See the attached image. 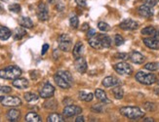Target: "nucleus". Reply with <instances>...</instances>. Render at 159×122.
I'll list each match as a JSON object with an SVG mask.
<instances>
[{"label": "nucleus", "mask_w": 159, "mask_h": 122, "mask_svg": "<svg viewBox=\"0 0 159 122\" xmlns=\"http://www.w3.org/2000/svg\"><path fill=\"white\" fill-rule=\"evenodd\" d=\"M114 57L116 59H119V60H127V59H129V55L126 53H117Z\"/></svg>", "instance_id": "a19ab883"}, {"label": "nucleus", "mask_w": 159, "mask_h": 122, "mask_svg": "<svg viewBox=\"0 0 159 122\" xmlns=\"http://www.w3.org/2000/svg\"><path fill=\"white\" fill-rule=\"evenodd\" d=\"M82 112V108L78 106H73V105H70L66 106L64 111H63V114L65 117H72L74 115H79Z\"/></svg>", "instance_id": "423d86ee"}, {"label": "nucleus", "mask_w": 159, "mask_h": 122, "mask_svg": "<svg viewBox=\"0 0 159 122\" xmlns=\"http://www.w3.org/2000/svg\"><path fill=\"white\" fill-rule=\"evenodd\" d=\"M119 28L124 30H135L139 28V23L134 21V20L126 19L122 23H120Z\"/></svg>", "instance_id": "9d476101"}, {"label": "nucleus", "mask_w": 159, "mask_h": 122, "mask_svg": "<svg viewBox=\"0 0 159 122\" xmlns=\"http://www.w3.org/2000/svg\"><path fill=\"white\" fill-rule=\"evenodd\" d=\"M20 25L25 29H32L33 28V23L31 21V19L29 17H20L19 20Z\"/></svg>", "instance_id": "5701e85b"}, {"label": "nucleus", "mask_w": 159, "mask_h": 122, "mask_svg": "<svg viewBox=\"0 0 159 122\" xmlns=\"http://www.w3.org/2000/svg\"><path fill=\"white\" fill-rule=\"evenodd\" d=\"M75 69L79 73H85L87 71V62L85 58H79L77 60H75Z\"/></svg>", "instance_id": "f8f14e48"}, {"label": "nucleus", "mask_w": 159, "mask_h": 122, "mask_svg": "<svg viewBox=\"0 0 159 122\" xmlns=\"http://www.w3.org/2000/svg\"><path fill=\"white\" fill-rule=\"evenodd\" d=\"M22 70L17 66H9L3 70H0V78L14 80L20 76Z\"/></svg>", "instance_id": "f03ea898"}, {"label": "nucleus", "mask_w": 159, "mask_h": 122, "mask_svg": "<svg viewBox=\"0 0 159 122\" xmlns=\"http://www.w3.org/2000/svg\"><path fill=\"white\" fill-rule=\"evenodd\" d=\"M54 93H55V87L50 83H46L40 89L39 96L43 99H49V98L53 97Z\"/></svg>", "instance_id": "6e6552de"}, {"label": "nucleus", "mask_w": 159, "mask_h": 122, "mask_svg": "<svg viewBox=\"0 0 159 122\" xmlns=\"http://www.w3.org/2000/svg\"><path fill=\"white\" fill-rule=\"evenodd\" d=\"M101 40H102V48H109L111 46V39L107 34H100Z\"/></svg>", "instance_id": "cd10ccee"}, {"label": "nucleus", "mask_w": 159, "mask_h": 122, "mask_svg": "<svg viewBox=\"0 0 159 122\" xmlns=\"http://www.w3.org/2000/svg\"><path fill=\"white\" fill-rule=\"evenodd\" d=\"M95 97L98 99L100 102L103 103V104H111V101H110L107 98L106 92L103 91V90H102V89H96V91H95Z\"/></svg>", "instance_id": "2eb2a0df"}, {"label": "nucleus", "mask_w": 159, "mask_h": 122, "mask_svg": "<svg viewBox=\"0 0 159 122\" xmlns=\"http://www.w3.org/2000/svg\"><path fill=\"white\" fill-rule=\"evenodd\" d=\"M143 107L147 111H153L156 110V105L154 103H150V102H148V103L143 104Z\"/></svg>", "instance_id": "e433bc0d"}, {"label": "nucleus", "mask_w": 159, "mask_h": 122, "mask_svg": "<svg viewBox=\"0 0 159 122\" xmlns=\"http://www.w3.org/2000/svg\"><path fill=\"white\" fill-rule=\"evenodd\" d=\"M43 106L45 107V108H47V110H56L57 108V102L55 101V100H49V101H47V102H45V103L43 104Z\"/></svg>", "instance_id": "473e14b6"}, {"label": "nucleus", "mask_w": 159, "mask_h": 122, "mask_svg": "<svg viewBox=\"0 0 159 122\" xmlns=\"http://www.w3.org/2000/svg\"><path fill=\"white\" fill-rule=\"evenodd\" d=\"M124 38L120 35V34H116L115 37H114V42H115V45L116 46H121L122 44H124Z\"/></svg>", "instance_id": "58836bf2"}, {"label": "nucleus", "mask_w": 159, "mask_h": 122, "mask_svg": "<svg viewBox=\"0 0 159 122\" xmlns=\"http://www.w3.org/2000/svg\"><path fill=\"white\" fill-rule=\"evenodd\" d=\"M25 35H26V30L25 29V28H23L22 25L16 28L15 30H14V32H13V37L15 40H20Z\"/></svg>", "instance_id": "412c9836"}, {"label": "nucleus", "mask_w": 159, "mask_h": 122, "mask_svg": "<svg viewBox=\"0 0 159 122\" xmlns=\"http://www.w3.org/2000/svg\"><path fill=\"white\" fill-rule=\"evenodd\" d=\"M3 99H4V97H0V103H1V102L3 101Z\"/></svg>", "instance_id": "864d4df0"}, {"label": "nucleus", "mask_w": 159, "mask_h": 122, "mask_svg": "<svg viewBox=\"0 0 159 122\" xmlns=\"http://www.w3.org/2000/svg\"><path fill=\"white\" fill-rule=\"evenodd\" d=\"M92 110H93V111H96V110H97V112H102V111H103L102 105H95V106L92 107Z\"/></svg>", "instance_id": "c03bdc74"}, {"label": "nucleus", "mask_w": 159, "mask_h": 122, "mask_svg": "<svg viewBox=\"0 0 159 122\" xmlns=\"http://www.w3.org/2000/svg\"><path fill=\"white\" fill-rule=\"evenodd\" d=\"M83 52H84V44L79 41L75 44V46L73 47V50H72V55H73L74 59L77 60V59L81 58Z\"/></svg>", "instance_id": "dca6fc26"}, {"label": "nucleus", "mask_w": 159, "mask_h": 122, "mask_svg": "<svg viewBox=\"0 0 159 122\" xmlns=\"http://www.w3.org/2000/svg\"><path fill=\"white\" fill-rule=\"evenodd\" d=\"M79 100L84 101V102H91L94 98V95L92 93H86L85 91H80L79 92Z\"/></svg>", "instance_id": "bb28decb"}, {"label": "nucleus", "mask_w": 159, "mask_h": 122, "mask_svg": "<svg viewBox=\"0 0 159 122\" xmlns=\"http://www.w3.org/2000/svg\"><path fill=\"white\" fill-rule=\"evenodd\" d=\"M98 28H99V29L102 30V31H108V30L110 29L109 25L107 24V23H105V22H100V23L98 24Z\"/></svg>", "instance_id": "4c0bfd02"}, {"label": "nucleus", "mask_w": 159, "mask_h": 122, "mask_svg": "<svg viewBox=\"0 0 159 122\" xmlns=\"http://www.w3.org/2000/svg\"><path fill=\"white\" fill-rule=\"evenodd\" d=\"M157 84H158V85H159V81H157Z\"/></svg>", "instance_id": "6e6d98bb"}, {"label": "nucleus", "mask_w": 159, "mask_h": 122, "mask_svg": "<svg viewBox=\"0 0 159 122\" xmlns=\"http://www.w3.org/2000/svg\"><path fill=\"white\" fill-rule=\"evenodd\" d=\"M48 122H65L66 119L63 115H61L59 113H51L49 116L47 117Z\"/></svg>", "instance_id": "393cba45"}, {"label": "nucleus", "mask_w": 159, "mask_h": 122, "mask_svg": "<svg viewBox=\"0 0 159 122\" xmlns=\"http://www.w3.org/2000/svg\"><path fill=\"white\" fill-rule=\"evenodd\" d=\"M11 35H12V32L8 28H6V26H3V25H0V39L7 40L8 38H10Z\"/></svg>", "instance_id": "b1692460"}, {"label": "nucleus", "mask_w": 159, "mask_h": 122, "mask_svg": "<svg viewBox=\"0 0 159 122\" xmlns=\"http://www.w3.org/2000/svg\"><path fill=\"white\" fill-rule=\"evenodd\" d=\"M2 106H22V100H20L19 97L16 96H11V97H4L3 101L1 102Z\"/></svg>", "instance_id": "1a4fd4ad"}, {"label": "nucleus", "mask_w": 159, "mask_h": 122, "mask_svg": "<svg viewBox=\"0 0 159 122\" xmlns=\"http://www.w3.org/2000/svg\"><path fill=\"white\" fill-rule=\"evenodd\" d=\"M8 9H9L11 12L18 14V13H20V10H22V7H20V5L18 4V3H13V4H10V5L8 6Z\"/></svg>", "instance_id": "f704fd0d"}, {"label": "nucleus", "mask_w": 159, "mask_h": 122, "mask_svg": "<svg viewBox=\"0 0 159 122\" xmlns=\"http://www.w3.org/2000/svg\"><path fill=\"white\" fill-rule=\"evenodd\" d=\"M112 94L114 95V97L117 100H120L124 96V90L122 89V87L117 85V86H114V88L112 89Z\"/></svg>", "instance_id": "c756f323"}, {"label": "nucleus", "mask_w": 159, "mask_h": 122, "mask_svg": "<svg viewBox=\"0 0 159 122\" xmlns=\"http://www.w3.org/2000/svg\"><path fill=\"white\" fill-rule=\"evenodd\" d=\"M70 26L72 29H77L78 25H79V20H78V17L77 16H72L70 19Z\"/></svg>", "instance_id": "c9c22d12"}, {"label": "nucleus", "mask_w": 159, "mask_h": 122, "mask_svg": "<svg viewBox=\"0 0 159 122\" xmlns=\"http://www.w3.org/2000/svg\"><path fill=\"white\" fill-rule=\"evenodd\" d=\"M156 31L157 30L155 29L154 26L149 25V26H146V28L142 29V34H143V35H148V36H153L155 34Z\"/></svg>", "instance_id": "7c9ffc66"}, {"label": "nucleus", "mask_w": 159, "mask_h": 122, "mask_svg": "<svg viewBox=\"0 0 159 122\" xmlns=\"http://www.w3.org/2000/svg\"><path fill=\"white\" fill-rule=\"evenodd\" d=\"M135 77H136V80L138 81V82L141 83V84H143V85H152L157 81L155 74L147 73L144 71H138L136 73Z\"/></svg>", "instance_id": "7ed1b4c3"}, {"label": "nucleus", "mask_w": 159, "mask_h": 122, "mask_svg": "<svg viewBox=\"0 0 159 122\" xmlns=\"http://www.w3.org/2000/svg\"><path fill=\"white\" fill-rule=\"evenodd\" d=\"M120 84V80L114 76H107L103 78L102 80V85L105 87H114Z\"/></svg>", "instance_id": "f3484780"}, {"label": "nucleus", "mask_w": 159, "mask_h": 122, "mask_svg": "<svg viewBox=\"0 0 159 122\" xmlns=\"http://www.w3.org/2000/svg\"><path fill=\"white\" fill-rule=\"evenodd\" d=\"M13 86L18 88V89H25V88L29 87V81L25 78H16L14 79V81L12 82Z\"/></svg>", "instance_id": "6ab92c4d"}, {"label": "nucleus", "mask_w": 159, "mask_h": 122, "mask_svg": "<svg viewBox=\"0 0 159 122\" xmlns=\"http://www.w3.org/2000/svg\"><path fill=\"white\" fill-rule=\"evenodd\" d=\"M48 49H49V45H48V44H44L43 47H42V51H41V54H42V55H44V54L47 52Z\"/></svg>", "instance_id": "49530a36"}, {"label": "nucleus", "mask_w": 159, "mask_h": 122, "mask_svg": "<svg viewBox=\"0 0 159 122\" xmlns=\"http://www.w3.org/2000/svg\"><path fill=\"white\" fill-rule=\"evenodd\" d=\"M88 29H89V25L88 24H84L83 25V26H82V31H88Z\"/></svg>", "instance_id": "8fccbe9b"}, {"label": "nucleus", "mask_w": 159, "mask_h": 122, "mask_svg": "<svg viewBox=\"0 0 159 122\" xmlns=\"http://www.w3.org/2000/svg\"><path fill=\"white\" fill-rule=\"evenodd\" d=\"M1 1H8V0H1Z\"/></svg>", "instance_id": "5fc2aeb1"}, {"label": "nucleus", "mask_w": 159, "mask_h": 122, "mask_svg": "<svg viewBox=\"0 0 159 122\" xmlns=\"http://www.w3.org/2000/svg\"><path fill=\"white\" fill-rule=\"evenodd\" d=\"M143 121H144V122H153L154 119H153V118H151V117H147V118H144V119H143Z\"/></svg>", "instance_id": "3c124183"}, {"label": "nucleus", "mask_w": 159, "mask_h": 122, "mask_svg": "<svg viewBox=\"0 0 159 122\" xmlns=\"http://www.w3.org/2000/svg\"><path fill=\"white\" fill-rule=\"evenodd\" d=\"M25 97V100L26 102H29V103H31V102H35L38 100V96L35 94V93H31V92H27L24 95Z\"/></svg>", "instance_id": "2f4dec72"}, {"label": "nucleus", "mask_w": 159, "mask_h": 122, "mask_svg": "<svg viewBox=\"0 0 159 122\" xmlns=\"http://www.w3.org/2000/svg\"><path fill=\"white\" fill-rule=\"evenodd\" d=\"M54 80H55V82H56V84L60 88H61V89H70V88L71 87V84L68 83L66 79H64L61 75H59L58 73H56L54 75Z\"/></svg>", "instance_id": "ddd939ff"}, {"label": "nucleus", "mask_w": 159, "mask_h": 122, "mask_svg": "<svg viewBox=\"0 0 159 122\" xmlns=\"http://www.w3.org/2000/svg\"><path fill=\"white\" fill-rule=\"evenodd\" d=\"M25 121H27V122H40V121H42V119H41V117L37 113L30 111L25 115Z\"/></svg>", "instance_id": "a878e982"}, {"label": "nucleus", "mask_w": 159, "mask_h": 122, "mask_svg": "<svg viewBox=\"0 0 159 122\" xmlns=\"http://www.w3.org/2000/svg\"><path fill=\"white\" fill-rule=\"evenodd\" d=\"M11 91H12V89H11V87H9V86H2V87H0V92H2V93L8 94Z\"/></svg>", "instance_id": "79ce46f5"}, {"label": "nucleus", "mask_w": 159, "mask_h": 122, "mask_svg": "<svg viewBox=\"0 0 159 122\" xmlns=\"http://www.w3.org/2000/svg\"><path fill=\"white\" fill-rule=\"evenodd\" d=\"M119 112L130 119H140L144 116V112L138 106H123L119 110Z\"/></svg>", "instance_id": "f257e3e1"}, {"label": "nucleus", "mask_w": 159, "mask_h": 122, "mask_svg": "<svg viewBox=\"0 0 159 122\" xmlns=\"http://www.w3.org/2000/svg\"><path fill=\"white\" fill-rule=\"evenodd\" d=\"M153 92H154V94H156V95H158V96H159V88H155Z\"/></svg>", "instance_id": "603ef678"}, {"label": "nucleus", "mask_w": 159, "mask_h": 122, "mask_svg": "<svg viewBox=\"0 0 159 122\" xmlns=\"http://www.w3.org/2000/svg\"><path fill=\"white\" fill-rule=\"evenodd\" d=\"M20 116V112L18 110H15V108H12L8 112H7V118L9 119V121H18V119Z\"/></svg>", "instance_id": "4be33fe9"}, {"label": "nucleus", "mask_w": 159, "mask_h": 122, "mask_svg": "<svg viewBox=\"0 0 159 122\" xmlns=\"http://www.w3.org/2000/svg\"><path fill=\"white\" fill-rule=\"evenodd\" d=\"M75 121H76V122H84L85 120H84V117L81 116V115H79L78 117H76V119H75Z\"/></svg>", "instance_id": "09e8293b"}, {"label": "nucleus", "mask_w": 159, "mask_h": 122, "mask_svg": "<svg viewBox=\"0 0 159 122\" xmlns=\"http://www.w3.org/2000/svg\"><path fill=\"white\" fill-rule=\"evenodd\" d=\"M143 43L147 47L153 50H157L159 48V41L154 37H148V38H143Z\"/></svg>", "instance_id": "a211bd4d"}, {"label": "nucleus", "mask_w": 159, "mask_h": 122, "mask_svg": "<svg viewBox=\"0 0 159 122\" xmlns=\"http://www.w3.org/2000/svg\"><path fill=\"white\" fill-rule=\"evenodd\" d=\"M89 44L91 47H93L94 49H102V40H101L100 34H96L92 38H90Z\"/></svg>", "instance_id": "aec40b11"}, {"label": "nucleus", "mask_w": 159, "mask_h": 122, "mask_svg": "<svg viewBox=\"0 0 159 122\" xmlns=\"http://www.w3.org/2000/svg\"><path fill=\"white\" fill-rule=\"evenodd\" d=\"M57 73L59 74V75H61V77H63L64 79H66L68 83H70L72 85V83H73V78H72L71 74L70 72L66 71V70H59Z\"/></svg>", "instance_id": "c85d7f7f"}, {"label": "nucleus", "mask_w": 159, "mask_h": 122, "mask_svg": "<svg viewBox=\"0 0 159 122\" xmlns=\"http://www.w3.org/2000/svg\"><path fill=\"white\" fill-rule=\"evenodd\" d=\"M113 69L117 73L121 74V75H131V74L133 73L132 66L125 62H121V63L114 65Z\"/></svg>", "instance_id": "39448f33"}, {"label": "nucleus", "mask_w": 159, "mask_h": 122, "mask_svg": "<svg viewBox=\"0 0 159 122\" xmlns=\"http://www.w3.org/2000/svg\"><path fill=\"white\" fill-rule=\"evenodd\" d=\"M138 13H139L140 16H142L143 18H150L153 16L152 9H151V7H148L147 5H142L141 7H139Z\"/></svg>", "instance_id": "4468645a"}, {"label": "nucleus", "mask_w": 159, "mask_h": 122, "mask_svg": "<svg viewBox=\"0 0 159 122\" xmlns=\"http://www.w3.org/2000/svg\"><path fill=\"white\" fill-rule=\"evenodd\" d=\"M143 5H147V6H148V7L152 8L156 5L157 0H143Z\"/></svg>", "instance_id": "ea45409f"}, {"label": "nucleus", "mask_w": 159, "mask_h": 122, "mask_svg": "<svg viewBox=\"0 0 159 122\" xmlns=\"http://www.w3.org/2000/svg\"><path fill=\"white\" fill-rule=\"evenodd\" d=\"M58 44H59L60 50L64 51V52L70 51L71 45H72L71 38L67 34H61L58 38Z\"/></svg>", "instance_id": "20e7f679"}, {"label": "nucleus", "mask_w": 159, "mask_h": 122, "mask_svg": "<svg viewBox=\"0 0 159 122\" xmlns=\"http://www.w3.org/2000/svg\"><path fill=\"white\" fill-rule=\"evenodd\" d=\"M64 105H71V103H72V100L71 99H70V98H66L65 100H64Z\"/></svg>", "instance_id": "de8ad7c7"}, {"label": "nucleus", "mask_w": 159, "mask_h": 122, "mask_svg": "<svg viewBox=\"0 0 159 122\" xmlns=\"http://www.w3.org/2000/svg\"><path fill=\"white\" fill-rule=\"evenodd\" d=\"M129 59L131 60V62L132 63L138 64V65L143 64L144 61H146V57H144L143 54L137 52V51H133L132 53H131L129 55Z\"/></svg>", "instance_id": "9b49d317"}, {"label": "nucleus", "mask_w": 159, "mask_h": 122, "mask_svg": "<svg viewBox=\"0 0 159 122\" xmlns=\"http://www.w3.org/2000/svg\"><path fill=\"white\" fill-rule=\"evenodd\" d=\"M144 69L150 70V71H156L159 70V64L158 63H148L144 66Z\"/></svg>", "instance_id": "72a5a7b5"}, {"label": "nucleus", "mask_w": 159, "mask_h": 122, "mask_svg": "<svg viewBox=\"0 0 159 122\" xmlns=\"http://www.w3.org/2000/svg\"><path fill=\"white\" fill-rule=\"evenodd\" d=\"M37 17L40 21H47L49 19V10H48V6L44 2H40L37 7Z\"/></svg>", "instance_id": "0eeeda50"}, {"label": "nucleus", "mask_w": 159, "mask_h": 122, "mask_svg": "<svg viewBox=\"0 0 159 122\" xmlns=\"http://www.w3.org/2000/svg\"><path fill=\"white\" fill-rule=\"evenodd\" d=\"M97 34L96 31L94 29H89L88 31H87V38L90 39V38H92L93 36H95Z\"/></svg>", "instance_id": "37998d69"}, {"label": "nucleus", "mask_w": 159, "mask_h": 122, "mask_svg": "<svg viewBox=\"0 0 159 122\" xmlns=\"http://www.w3.org/2000/svg\"><path fill=\"white\" fill-rule=\"evenodd\" d=\"M75 2L77 3V5L81 6V7H85L86 6V0H75Z\"/></svg>", "instance_id": "a18cd8bd"}]
</instances>
